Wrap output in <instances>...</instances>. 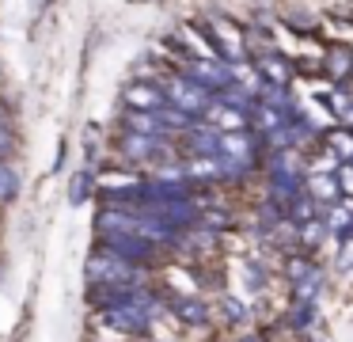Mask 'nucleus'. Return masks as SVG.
I'll list each match as a JSON object with an SVG mask.
<instances>
[{
    "label": "nucleus",
    "mask_w": 353,
    "mask_h": 342,
    "mask_svg": "<svg viewBox=\"0 0 353 342\" xmlns=\"http://www.w3.org/2000/svg\"><path fill=\"white\" fill-rule=\"evenodd\" d=\"M186 175H190V182H221L228 179V167H224L221 156H190L186 160Z\"/></svg>",
    "instance_id": "nucleus-13"
},
{
    "label": "nucleus",
    "mask_w": 353,
    "mask_h": 342,
    "mask_svg": "<svg viewBox=\"0 0 353 342\" xmlns=\"http://www.w3.org/2000/svg\"><path fill=\"white\" fill-rule=\"evenodd\" d=\"M16 190H19V175H16V167L0 160V202H12V198H16Z\"/></svg>",
    "instance_id": "nucleus-16"
},
{
    "label": "nucleus",
    "mask_w": 353,
    "mask_h": 342,
    "mask_svg": "<svg viewBox=\"0 0 353 342\" xmlns=\"http://www.w3.org/2000/svg\"><path fill=\"white\" fill-rule=\"evenodd\" d=\"M338 266H342V270H353V236H350V240H342V251H338Z\"/></svg>",
    "instance_id": "nucleus-21"
},
{
    "label": "nucleus",
    "mask_w": 353,
    "mask_h": 342,
    "mask_svg": "<svg viewBox=\"0 0 353 342\" xmlns=\"http://www.w3.org/2000/svg\"><path fill=\"white\" fill-rule=\"evenodd\" d=\"M254 76H259V84L289 88V80H292V65L281 57V53H259V57H254Z\"/></svg>",
    "instance_id": "nucleus-11"
},
{
    "label": "nucleus",
    "mask_w": 353,
    "mask_h": 342,
    "mask_svg": "<svg viewBox=\"0 0 353 342\" xmlns=\"http://www.w3.org/2000/svg\"><path fill=\"white\" fill-rule=\"evenodd\" d=\"M334 171H338V187H342V194L353 198V164H338Z\"/></svg>",
    "instance_id": "nucleus-20"
},
{
    "label": "nucleus",
    "mask_w": 353,
    "mask_h": 342,
    "mask_svg": "<svg viewBox=\"0 0 353 342\" xmlns=\"http://www.w3.org/2000/svg\"><path fill=\"white\" fill-rule=\"evenodd\" d=\"M95 304H99V319L122 334H145L152 319L160 316L163 301H156L152 289L130 285V289H95Z\"/></svg>",
    "instance_id": "nucleus-1"
},
{
    "label": "nucleus",
    "mask_w": 353,
    "mask_h": 342,
    "mask_svg": "<svg viewBox=\"0 0 353 342\" xmlns=\"http://www.w3.org/2000/svg\"><path fill=\"white\" fill-rule=\"evenodd\" d=\"M103 247L114 251V255H122L125 263H137V266H148L156 255H160V243H152L141 232H107L103 236Z\"/></svg>",
    "instance_id": "nucleus-7"
},
{
    "label": "nucleus",
    "mask_w": 353,
    "mask_h": 342,
    "mask_svg": "<svg viewBox=\"0 0 353 342\" xmlns=\"http://www.w3.org/2000/svg\"><path fill=\"white\" fill-rule=\"evenodd\" d=\"M205 35H209V42H213V50H216V57H221V61L239 65V61L247 57L243 30H239L232 19H209L205 23Z\"/></svg>",
    "instance_id": "nucleus-8"
},
{
    "label": "nucleus",
    "mask_w": 353,
    "mask_h": 342,
    "mask_svg": "<svg viewBox=\"0 0 353 342\" xmlns=\"http://www.w3.org/2000/svg\"><path fill=\"white\" fill-rule=\"evenodd\" d=\"M88 281H92L95 289H130V285H141V281H145V266L125 263L122 255L99 247L88 258Z\"/></svg>",
    "instance_id": "nucleus-2"
},
{
    "label": "nucleus",
    "mask_w": 353,
    "mask_h": 342,
    "mask_svg": "<svg viewBox=\"0 0 353 342\" xmlns=\"http://www.w3.org/2000/svg\"><path fill=\"white\" fill-rule=\"evenodd\" d=\"M270 190H274V198L285 205L304 194V175H300V164H296L292 152H277V156L270 160Z\"/></svg>",
    "instance_id": "nucleus-6"
},
{
    "label": "nucleus",
    "mask_w": 353,
    "mask_h": 342,
    "mask_svg": "<svg viewBox=\"0 0 353 342\" xmlns=\"http://www.w3.org/2000/svg\"><path fill=\"white\" fill-rule=\"evenodd\" d=\"M125 106L130 111H163L168 106V91H163L160 80H133L125 88Z\"/></svg>",
    "instance_id": "nucleus-10"
},
{
    "label": "nucleus",
    "mask_w": 353,
    "mask_h": 342,
    "mask_svg": "<svg viewBox=\"0 0 353 342\" xmlns=\"http://www.w3.org/2000/svg\"><path fill=\"white\" fill-rule=\"evenodd\" d=\"M327 149L334 152L342 164H353V129H334V133H327Z\"/></svg>",
    "instance_id": "nucleus-15"
},
{
    "label": "nucleus",
    "mask_w": 353,
    "mask_h": 342,
    "mask_svg": "<svg viewBox=\"0 0 353 342\" xmlns=\"http://www.w3.org/2000/svg\"><path fill=\"white\" fill-rule=\"evenodd\" d=\"M353 68V57H350V50H330V76L334 80H342L345 73Z\"/></svg>",
    "instance_id": "nucleus-18"
},
{
    "label": "nucleus",
    "mask_w": 353,
    "mask_h": 342,
    "mask_svg": "<svg viewBox=\"0 0 353 342\" xmlns=\"http://www.w3.org/2000/svg\"><path fill=\"white\" fill-rule=\"evenodd\" d=\"M122 152L130 160H137V164H148V160L168 156V141H160V137H145V133H125L122 137Z\"/></svg>",
    "instance_id": "nucleus-12"
},
{
    "label": "nucleus",
    "mask_w": 353,
    "mask_h": 342,
    "mask_svg": "<svg viewBox=\"0 0 353 342\" xmlns=\"http://www.w3.org/2000/svg\"><path fill=\"white\" fill-rule=\"evenodd\" d=\"M243 342H262V339H243Z\"/></svg>",
    "instance_id": "nucleus-22"
},
{
    "label": "nucleus",
    "mask_w": 353,
    "mask_h": 342,
    "mask_svg": "<svg viewBox=\"0 0 353 342\" xmlns=\"http://www.w3.org/2000/svg\"><path fill=\"white\" fill-rule=\"evenodd\" d=\"M216 156L224 160V167H228V179H239V175L254 164V156H259V137H254L251 129L221 133V152H216Z\"/></svg>",
    "instance_id": "nucleus-5"
},
{
    "label": "nucleus",
    "mask_w": 353,
    "mask_h": 342,
    "mask_svg": "<svg viewBox=\"0 0 353 342\" xmlns=\"http://www.w3.org/2000/svg\"><path fill=\"white\" fill-rule=\"evenodd\" d=\"M160 84H163V91H168V103L175 106V111H183L186 118H205L213 99H216V95H209L205 88L190 84L186 76H163Z\"/></svg>",
    "instance_id": "nucleus-4"
},
{
    "label": "nucleus",
    "mask_w": 353,
    "mask_h": 342,
    "mask_svg": "<svg viewBox=\"0 0 353 342\" xmlns=\"http://www.w3.org/2000/svg\"><path fill=\"white\" fill-rule=\"evenodd\" d=\"M168 304H171V312H175V316L183 319V323H205V319H209L205 304L194 301V296H186V293H171V296H168Z\"/></svg>",
    "instance_id": "nucleus-14"
},
{
    "label": "nucleus",
    "mask_w": 353,
    "mask_h": 342,
    "mask_svg": "<svg viewBox=\"0 0 353 342\" xmlns=\"http://www.w3.org/2000/svg\"><path fill=\"white\" fill-rule=\"evenodd\" d=\"M186 80L198 84V88H205L209 95H224L228 88H236V65H228V61L221 57H194L186 61Z\"/></svg>",
    "instance_id": "nucleus-3"
},
{
    "label": "nucleus",
    "mask_w": 353,
    "mask_h": 342,
    "mask_svg": "<svg viewBox=\"0 0 353 342\" xmlns=\"http://www.w3.org/2000/svg\"><path fill=\"white\" fill-rule=\"evenodd\" d=\"M12 144H16V133H12V122H8V111L0 106V160L12 152Z\"/></svg>",
    "instance_id": "nucleus-19"
},
{
    "label": "nucleus",
    "mask_w": 353,
    "mask_h": 342,
    "mask_svg": "<svg viewBox=\"0 0 353 342\" xmlns=\"http://www.w3.org/2000/svg\"><path fill=\"white\" fill-rule=\"evenodd\" d=\"M92 187H95L92 171H80V175H77V182H72V187H69V198H72V205L88 202V194H92Z\"/></svg>",
    "instance_id": "nucleus-17"
},
{
    "label": "nucleus",
    "mask_w": 353,
    "mask_h": 342,
    "mask_svg": "<svg viewBox=\"0 0 353 342\" xmlns=\"http://www.w3.org/2000/svg\"><path fill=\"white\" fill-rule=\"evenodd\" d=\"M285 274H289V285H292V293H296V301H315V289H319L323 274L312 258H304V255L289 258V263H285Z\"/></svg>",
    "instance_id": "nucleus-9"
}]
</instances>
